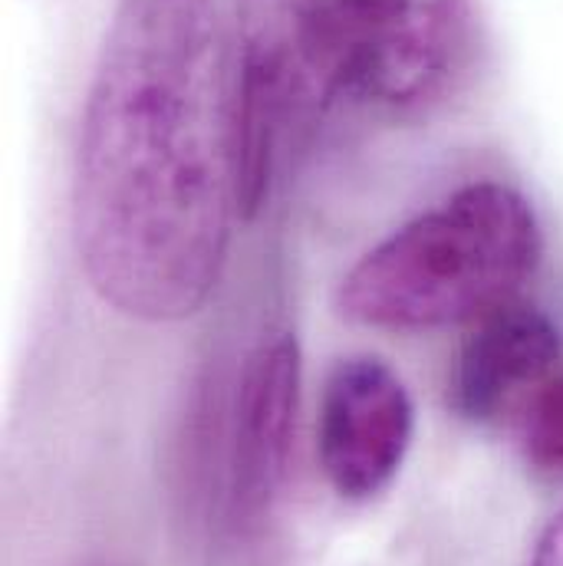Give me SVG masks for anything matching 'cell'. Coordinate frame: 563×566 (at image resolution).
<instances>
[{
	"label": "cell",
	"mask_w": 563,
	"mask_h": 566,
	"mask_svg": "<svg viewBox=\"0 0 563 566\" xmlns=\"http://www.w3.org/2000/svg\"><path fill=\"white\" fill-rule=\"evenodd\" d=\"M234 211V86L215 0H126L76 151L86 281L129 319H188L221 281Z\"/></svg>",
	"instance_id": "1"
},
{
	"label": "cell",
	"mask_w": 563,
	"mask_h": 566,
	"mask_svg": "<svg viewBox=\"0 0 563 566\" xmlns=\"http://www.w3.org/2000/svg\"><path fill=\"white\" fill-rule=\"evenodd\" d=\"M531 566H563V511L544 527V534L534 547Z\"/></svg>",
	"instance_id": "9"
},
{
	"label": "cell",
	"mask_w": 563,
	"mask_h": 566,
	"mask_svg": "<svg viewBox=\"0 0 563 566\" xmlns=\"http://www.w3.org/2000/svg\"><path fill=\"white\" fill-rule=\"evenodd\" d=\"M300 373V343L290 333L264 339L244 366L228 461V514L238 527L264 521L286 478Z\"/></svg>",
	"instance_id": "6"
},
{
	"label": "cell",
	"mask_w": 563,
	"mask_h": 566,
	"mask_svg": "<svg viewBox=\"0 0 563 566\" xmlns=\"http://www.w3.org/2000/svg\"><path fill=\"white\" fill-rule=\"evenodd\" d=\"M296 0H238L241 56L234 80V165L238 211L254 218L271 191L278 142L300 86L293 43Z\"/></svg>",
	"instance_id": "5"
},
{
	"label": "cell",
	"mask_w": 563,
	"mask_h": 566,
	"mask_svg": "<svg viewBox=\"0 0 563 566\" xmlns=\"http://www.w3.org/2000/svg\"><path fill=\"white\" fill-rule=\"evenodd\" d=\"M416 438V402L406 382L376 356L343 359L323 389L320 464L346 501L383 494Z\"/></svg>",
	"instance_id": "4"
},
{
	"label": "cell",
	"mask_w": 563,
	"mask_h": 566,
	"mask_svg": "<svg viewBox=\"0 0 563 566\" xmlns=\"http://www.w3.org/2000/svg\"><path fill=\"white\" fill-rule=\"evenodd\" d=\"M293 43L310 96L413 109L461 66L468 0H296Z\"/></svg>",
	"instance_id": "3"
},
{
	"label": "cell",
	"mask_w": 563,
	"mask_h": 566,
	"mask_svg": "<svg viewBox=\"0 0 563 566\" xmlns=\"http://www.w3.org/2000/svg\"><path fill=\"white\" fill-rule=\"evenodd\" d=\"M524 454L544 474H563V376L548 382L524 422Z\"/></svg>",
	"instance_id": "8"
},
{
	"label": "cell",
	"mask_w": 563,
	"mask_h": 566,
	"mask_svg": "<svg viewBox=\"0 0 563 566\" xmlns=\"http://www.w3.org/2000/svg\"><path fill=\"white\" fill-rule=\"evenodd\" d=\"M561 356V333L538 306L508 303L461 346L451 376V406L468 422H488L528 386L541 382Z\"/></svg>",
	"instance_id": "7"
},
{
	"label": "cell",
	"mask_w": 563,
	"mask_h": 566,
	"mask_svg": "<svg viewBox=\"0 0 563 566\" xmlns=\"http://www.w3.org/2000/svg\"><path fill=\"white\" fill-rule=\"evenodd\" d=\"M538 261L541 224L528 198L475 181L363 254L336 303L350 323L389 333L478 323L514 303Z\"/></svg>",
	"instance_id": "2"
}]
</instances>
